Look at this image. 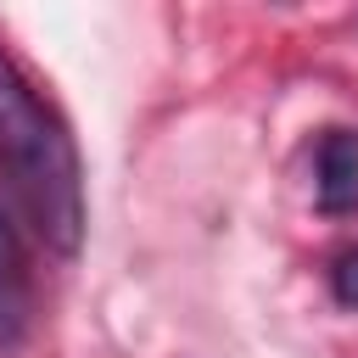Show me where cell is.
<instances>
[{
  "mask_svg": "<svg viewBox=\"0 0 358 358\" xmlns=\"http://www.w3.org/2000/svg\"><path fill=\"white\" fill-rule=\"evenodd\" d=\"M28 324V263L17 246V229L0 207V341H17Z\"/></svg>",
  "mask_w": 358,
  "mask_h": 358,
  "instance_id": "3",
  "label": "cell"
},
{
  "mask_svg": "<svg viewBox=\"0 0 358 358\" xmlns=\"http://www.w3.org/2000/svg\"><path fill=\"white\" fill-rule=\"evenodd\" d=\"M330 291H336V302L358 308V252H341V257H336V268H330Z\"/></svg>",
  "mask_w": 358,
  "mask_h": 358,
  "instance_id": "4",
  "label": "cell"
},
{
  "mask_svg": "<svg viewBox=\"0 0 358 358\" xmlns=\"http://www.w3.org/2000/svg\"><path fill=\"white\" fill-rule=\"evenodd\" d=\"M313 162H319V207L324 213H352L358 207V134L352 129H324Z\"/></svg>",
  "mask_w": 358,
  "mask_h": 358,
  "instance_id": "2",
  "label": "cell"
},
{
  "mask_svg": "<svg viewBox=\"0 0 358 358\" xmlns=\"http://www.w3.org/2000/svg\"><path fill=\"white\" fill-rule=\"evenodd\" d=\"M0 190L11 213L62 257L84 241V168L67 123L0 45Z\"/></svg>",
  "mask_w": 358,
  "mask_h": 358,
  "instance_id": "1",
  "label": "cell"
}]
</instances>
